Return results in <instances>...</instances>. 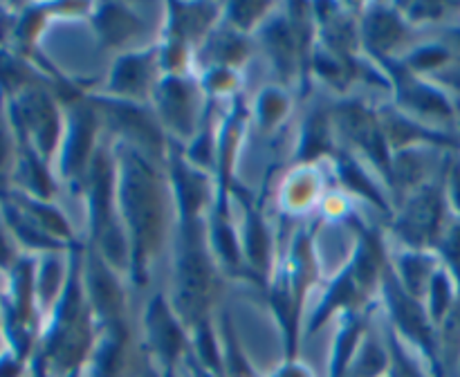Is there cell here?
<instances>
[{"mask_svg":"<svg viewBox=\"0 0 460 377\" xmlns=\"http://www.w3.org/2000/svg\"><path fill=\"white\" fill-rule=\"evenodd\" d=\"M323 175L317 164H299L283 180L279 202L290 215H301L323 200Z\"/></svg>","mask_w":460,"mask_h":377,"instance_id":"21","label":"cell"},{"mask_svg":"<svg viewBox=\"0 0 460 377\" xmlns=\"http://www.w3.org/2000/svg\"><path fill=\"white\" fill-rule=\"evenodd\" d=\"M102 115L93 99H75L63 115V135L58 144V169L66 180H81L88 175L97 155V137Z\"/></svg>","mask_w":460,"mask_h":377,"instance_id":"10","label":"cell"},{"mask_svg":"<svg viewBox=\"0 0 460 377\" xmlns=\"http://www.w3.org/2000/svg\"><path fill=\"white\" fill-rule=\"evenodd\" d=\"M88 193L90 236L93 250L99 251L108 265L119 274L130 272V247L121 224L115 188V153L112 148H99L84 180Z\"/></svg>","mask_w":460,"mask_h":377,"instance_id":"3","label":"cell"},{"mask_svg":"<svg viewBox=\"0 0 460 377\" xmlns=\"http://www.w3.org/2000/svg\"><path fill=\"white\" fill-rule=\"evenodd\" d=\"M400 13L407 18L409 25L418 22H436L445 16L447 7L440 3H413V4H398Z\"/></svg>","mask_w":460,"mask_h":377,"instance_id":"33","label":"cell"},{"mask_svg":"<svg viewBox=\"0 0 460 377\" xmlns=\"http://www.w3.org/2000/svg\"><path fill=\"white\" fill-rule=\"evenodd\" d=\"M274 9L277 7L268 3H232L225 4L223 18L232 30L247 34V31L261 30L263 22L272 16Z\"/></svg>","mask_w":460,"mask_h":377,"instance_id":"28","label":"cell"},{"mask_svg":"<svg viewBox=\"0 0 460 377\" xmlns=\"http://www.w3.org/2000/svg\"><path fill=\"white\" fill-rule=\"evenodd\" d=\"M411 25L400 13L398 7L389 4H367L359 18V36L367 45L368 54L380 61H391L400 45L407 40Z\"/></svg>","mask_w":460,"mask_h":377,"instance_id":"17","label":"cell"},{"mask_svg":"<svg viewBox=\"0 0 460 377\" xmlns=\"http://www.w3.org/2000/svg\"><path fill=\"white\" fill-rule=\"evenodd\" d=\"M386 355H389V366H386L385 377H431L425 373L416 357L409 353V346L394 332V328L386 326Z\"/></svg>","mask_w":460,"mask_h":377,"instance_id":"27","label":"cell"},{"mask_svg":"<svg viewBox=\"0 0 460 377\" xmlns=\"http://www.w3.org/2000/svg\"><path fill=\"white\" fill-rule=\"evenodd\" d=\"M200 81L196 75H162L153 92V110L169 137L189 144L200 133Z\"/></svg>","mask_w":460,"mask_h":377,"instance_id":"8","label":"cell"},{"mask_svg":"<svg viewBox=\"0 0 460 377\" xmlns=\"http://www.w3.org/2000/svg\"><path fill=\"white\" fill-rule=\"evenodd\" d=\"M166 180H169L171 196H173L178 224L205 220L207 211L214 209L218 184L214 182L209 171L191 164L184 153H178V148L173 146H171L169 160H166Z\"/></svg>","mask_w":460,"mask_h":377,"instance_id":"12","label":"cell"},{"mask_svg":"<svg viewBox=\"0 0 460 377\" xmlns=\"http://www.w3.org/2000/svg\"><path fill=\"white\" fill-rule=\"evenodd\" d=\"M335 121L332 112L314 110L313 115L305 117L301 126L299 144H296V160L299 164H317L319 157H326L335 153Z\"/></svg>","mask_w":460,"mask_h":377,"instance_id":"23","label":"cell"},{"mask_svg":"<svg viewBox=\"0 0 460 377\" xmlns=\"http://www.w3.org/2000/svg\"><path fill=\"white\" fill-rule=\"evenodd\" d=\"M112 153L117 206L130 247L128 276L144 285L169 233L171 214H175L173 196L160 164L121 142L115 144Z\"/></svg>","mask_w":460,"mask_h":377,"instance_id":"1","label":"cell"},{"mask_svg":"<svg viewBox=\"0 0 460 377\" xmlns=\"http://www.w3.org/2000/svg\"><path fill=\"white\" fill-rule=\"evenodd\" d=\"M16 119L31 142V153L48 162L58 148L63 135V115L45 90H22L16 101Z\"/></svg>","mask_w":460,"mask_h":377,"instance_id":"14","label":"cell"},{"mask_svg":"<svg viewBox=\"0 0 460 377\" xmlns=\"http://www.w3.org/2000/svg\"><path fill=\"white\" fill-rule=\"evenodd\" d=\"M389 63L386 76L395 90V106L413 119L438 128V124H458L456 106L445 88L427 76H418L395 61Z\"/></svg>","mask_w":460,"mask_h":377,"instance_id":"11","label":"cell"},{"mask_svg":"<svg viewBox=\"0 0 460 377\" xmlns=\"http://www.w3.org/2000/svg\"><path fill=\"white\" fill-rule=\"evenodd\" d=\"M290 112V94L288 90L279 88V85H270L259 92L254 101V115L256 121L263 126L265 130H272L281 124Z\"/></svg>","mask_w":460,"mask_h":377,"instance_id":"26","label":"cell"},{"mask_svg":"<svg viewBox=\"0 0 460 377\" xmlns=\"http://www.w3.org/2000/svg\"><path fill=\"white\" fill-rule=\"evenodd\" d=\"M144 332H146L148 348L160 359L164 371H171L173 364L182 357L191 335L166 294H155L148 301L144 312Z\"/></svg>","mask_w":460,"mask_h":377,"instance_id":"15","label":"cell"},{"mask_svg":"<svg viewBox=\"0 0 460 377\" xmlns=\"http://www.w3.org/2000/svg\"><path fill=\"white\" fill-rule=\"evenodd\" d=\"M241 233L243 245V259H245V267L252 269L256 276H268L270 274V259H272V236L265 224V218L254 205L245 202V218H243V227L238 229Z\"/></svg>","mask_w":460,"mask_h":377,"instance_id":"22","label":"cell"},{"mask_svg":"<svg viewBox=\"0 0 460 377\" xmlns=\"http://www.w3.org/2000/svg\"><path fill=\"white\" fill-rule=\"evenodd\" d=\"M456 137H458V153H460V119H458V124H456Z\"/></svg>","mask_w":460,"mask_h":377,"instance_id":"36","label":"cell"},{"mask_svg":"<svg viewBox=\"0 0 460 377\" xmlns=\"http://www.w3.org/2000/svg\"><path fill=\"white\" fill-rule=\"evenodd\" d=\"M389 265L391 269H394L400 285H402L409 294L416 296V299H420L422 303H425L431 278L436 276V272H438L443 263H440L436 251L407 250V247H402V250L395 251L394 256H389Z\"/></svg>","mask_w":460,"mask_h":377,"instance_id":"19","label":"cell"},{"mask_svg":"<svg viewBox=\"0 0 460 377\" xmlns=\"http://www.w3.org/2000/svg\"><path fill=\"white\" fill-rule=\"evenodd\" d=\"M314 233L299 232L290 247V254L281 263V269L272 274L270 283V303L274 317L281 326L288 359H296V344L301 332V310L305 294L317 278V256H314Z\"/></svg>","mask_w":460,"mask_h":377,"instance_id":"4","label":"cell"},{"mask_svg":"<svg viewBox=\"0 0 460 377\" xmlns=\"http://www.w3.org/2000/svg\"><path fill=\"white\" fill-rule=\"evenodd\" d=\"M270 377H313V373L308 371V366L296 362V359H286Z\"/></svg>","mask_w":460,"mask_h":377,"instance_id":"34","label":"cell"},{"mask_svg":"<svg viewBox=\"0 0 460 377\" xmlns=\"http://www.w3.org/2000/svg\"><path fill=\"white\" fill-rule=\"evenodd\" d=\"M449 63H452V52L443 43H422L409 49L407 57L400 61V66L407 67L413 75L429 79V75L443 70Z\"/></svg>","mask_w":460,"mask_h":377,"instance_id":"25","label":"cell"},{"mask_svg":"<svg viewBox=\"0 0 460 377\" xmlns=\"http://www.w3.org/2000/svg\"><path fill=\"white\" fill-rule=\"evenodd\" d=\"M332 121L335 130L344 137L350 148L358 151V157L367 164L373 166L382 182L389 184L391 175V148L386 142V135L382 130L377 110L368 108L358 99H344L332 110Z\"/></svg>","mask_w":460,"mask_h":377,"instance_id":"9","label":"cell"},{"mask_svg":"<svg viewBox=\"0 0 460 377\" xmlns=\"http://www.w3.org/2000/svg\"><path fill=\"white\" fill-rule=\"evenodd\" d=\"M7 160H9V139L7 135H4V130L0 128V169L7 166Z\"/></svg>","mask_w":460,"mask_h":377,"instance_id":"35","label":"cell"},{"mask_svg":"<svg viewBox=\"0 0 460 377\" xmlns=\"http://www.w3.org/2000/svg\"><path fill=\"white\" fill-rule=\"evenodd\" d=\"M447 214L449 205L440 175V180H431L400 202L391 218V232L407 250L436 251L449 227Z\"/></svg>","mask_w":460,"mask_h":377,"instance_id":"6","label":"cell"},{"mask_svg":"<svg viewBox=\"0 0 460 377\" xmlns=\"http://www.w3.org/2000/svg\"><path fill=\"white\" fill-rule=\"evenodd\" d=\"M84 287L99 326L124 321L126 292L119 283V272L108 265L93 247L85 251Z\"/></svg>","mask_w":460,"mask_h":377,"instance_id":"16","label":"cell"},{"mask_svg":"<svg viewBox=\"0 0 460 377\" xmlns=\"http://www.w3.org/2000/svg\"><path fill=\"white\" fill-rule=\"evenodd\" d=\"M200 88L205 94L211 97H223V94H232L238 90L241 83V75H238L236 67H225V66H207V70L202 72Z\"/></svg>","mask_w":460,"mask_h":377,"instance_id":"31","label":"cell"},{"mask_svg":"<svg viewBox=\"0 0 460 377\" xmlns=\"http://www.w3.org/2000/svg\"><path fill=\"white\" fill-rule=\"evenodd\" d=\"M178 227L171 303L191 332L198 323L211 319L218 294V260L209 247L207 218L180 223Z\"/></svg>","mask_w":460,"mask_h":377,"instance_id":"2","label":"cell"},{"mask_svg":"<svg viewBox=\"0 0 460 377\" xmlns=\"http://www.w3.org/2000/svg\"><path fill=\"white\" fill-rule=\"evenodd\" d=\"M436 254H438L440 263H443V267L447 269L454 285H456V294L460 303V218H454L452 223H449L447 232H445Z\"/></svg>","mask_w":460,"mask_h":377,"instance_id":"30","label":"cell"},{"mask_svg":"<svg viewBox=\"0 0 460 377\" xmlns=\"http://www.w3.org/2000/svg\"><path fill=\"white\" fill-rule=\"evenodd\" d=\"M160 48L126 49L117 57L111 75H108L106 92L108 97L124 99V101L148 103L155 92L157 81L162 79Z\"/></svg>","mask_w":460,"mask_h":377,"instance_id":"13","label":"cell"},{"mask_svg":"<svg viewBox=\"0 0 460 377\" xmlns=\"http://www.w3.org/2000/svg\"><path fill=\"white\" fill-rule=\"evenodd\" d=\"M458 305V294L456 285H454L452 276H449L447 269L440 265V269L436 272V276L431 278V285L427 290L425 296V308L429 312V319L434 321L436 328H440L445 323V319L454 312V308Z\"/></svg>","mask_w":460,"mask_h":377,"instance_id":"24","label":"cell"},{"mask_svg":"<svg viewBox=\"0 0 460 377\" xmlns=\"http://www.w3.org/2000/svg\"><path fill=\"white\" fill-rule=\"evenodd\" d=\"M443 187L449 211L460 218V153H452L443 169Z\"/></svg>","mask_w":460,"mask_h":377,"instance_id":"32","label":"cell"},{"mask_svg":"<svg viewBox=\"0 0 460 377\" xmlns=\"http://www.w3.org/2000/svg\"><path fill=\"white\" fill-rule=\"evenodd\" d=\"M93 25L99 40L115 49L130 45L144 31L142 18L128 4H97L93 12Z\"/></svg>","mask_w":460,"mask_h":377,"instance_id":"20","label":"cell"},{"mask_svg":"<svg viewBox=\"0 0 460 377\" xmlns=\"http://www.w3.org/2000/svg\"><path fill=\"white\" fill-rule=\"evenodd\" d=\"M335 169H337V178L341 180L346 191L362 197V200L371 202V205H376L377 209L385 211V214H394L389 197H386L385 188H382L380 184L382 178L376 173V171L368 169L367 162H362L355 153L350 151H337Z\"/></svg>","mask_w":460,"mask_h":377,"instance_id":"18","label":"cell"},{"mask_svg":"<svg viewBox=\"0 0 460 377\" xmlns=\"http://www.w3.org/2000/svg\"><path fill=\"white\" fill-rule=\"evenodd\" d=\"M90 99L97 106L103 124L111 126L112 133L117 135V142L135 148L155 164H166L171 153V146L166 144L169 135L164 133L153 108H146V103L108 97L103 92Z\"/></svg>","mask_w":460,"mask_h":377,"instance_id":"7","label":"cell"},{"mask_svg":"<svg viewBox=\"0 0 460 377\" xmlns=\"http://www.w3.org/2000/svg\"><path fill=\"white\" fill-rule=\"evenodd\" d=\"M380 294L386 305V312H389V326L394 328L395 335L425 359L431 377H447L443 355H440L438 328L429 319L425 303L400 285L391 265L382 278Z\"/></svg>","mask_w":460,"mask_h":377,"instance_id":"5","label":"cell"},{"mask_svg":"<svg viewBox=\"0 0 460 377\" xmlns=\"http://www.w3.org/2000/svg\"><path fill=\"white\" fill-rule=\"evenodd\" d=\"M220 346H223V366L225 377H256L252 371L250 362L243 355L241 344H238L234 328L227 317H223V332H220Z\"/></svg>","mask_w":460,"mask_h":377,"instance_id":"29","label":"cell"}]
</instances>
